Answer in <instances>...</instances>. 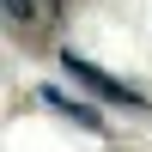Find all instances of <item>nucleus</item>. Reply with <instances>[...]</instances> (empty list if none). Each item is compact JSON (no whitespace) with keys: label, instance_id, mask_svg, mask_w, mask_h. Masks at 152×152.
<instances>
[{"label":"nucleus","instance_id":"obj_1","mask_svg":"<svg viewBox=\"0 0 152 152\" xmlns=\"http://www.w3.org/2000/svg\"><path fill=\"white\" fill-rule=\"evenodd\" d=\"M61 67H67L73 79L85 85V91H97V97H110V104H128V110H140V91H134V85H122V79H110V73H97L91 61H79V55H61Z\"/></svg>","mask_w":152,"mask_h":152},{"label":"nucleus","instance_id":"obj_3","mask_svg":"<svg viewBox=\"0 0 152 152\" xmlns=\"http://www.w3.org/2000/svg\"><path fill=\"white\" fill-rule=\"evenodd\" d=\"M6 18L12 24H31V0H6Z\"/></svg>","mask_w":152,"mask_h":152},{"label":"nucleus","instance_id":"obj_2","mask_svg":"<svg viewBox=\"0 0 152 152\" xmlns=\"http://www.w3.org/2000/svg\"><path fill=\"white\" fill-rule=\"evenodd\" d=\"M37 104L55 110V116H67L73 128H85V134H104V116H97V110H85V104H73V97H67V91H55V85H43V91H37Z\"/></svg>","mask_w":152,"mask_h":152}]
</instances>
